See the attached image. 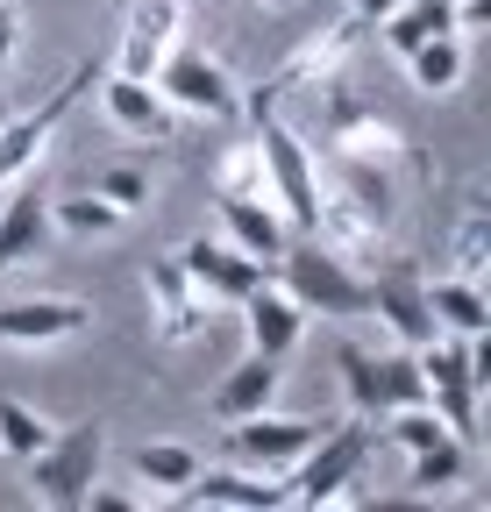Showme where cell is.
Listing matches in <instances>:
<instances>
[{
    "instance_id": "6da1fadb",
    "label": "cell",
    "mask_w": 491,
    "mask_h": 512,
    "mask_svg": "<svg viewBox=\"0 0 491 512\" xmlns=\"http://www.w3.org/2000/svg\"><path fill=\"white\" fill-rule=\"evenodd\" d=\"M271 278L321 320H363L371 313V278H363L342 249H328L321 235H292L285 256L271 264Z\"/></svg>"
},
{
    "instance_id": "7a4b0ae2",
    "label": "cell",
    "mask_w": 491,
    "mask_h": 512,
    "mask_svg": "<svg viewBox=\"0 0 491 512\" xmlns=\"http://www.w3.org/2000/svg\"><path fill=\"white\" fill-rule=\"evenodd\" d=\"M371 448H378V427L363 420V413H349V420H335L306 456L285 470V505H306V512H321V505H342V498H356V484H363V470H371Z\"/></svg>"
},
{
    "instance_id": "3957f363",
    "label": "cell",
    "mask_w": 491,
    "mask_h": 512,
    "mask_svg": "<svg viewBox=\"0 0 491 512\" xmlns=\"http://www.w3.org/2000/svg\"><path fill=\"white\" fill-rule=\"evenodd\" d=\"M257 121V157H264V192H271V207L292 221V235H306L314 228V207H321V164H314V150H306V136L278 114V107H264V114H250Z\"/></svg>"
},
{
    "instance_id": "277c9868",
    "label": "cell",
    "mask_w": 491,
    "mask_h": 512,
    "mask_svg": "<svg viewBox=\"0 0 491 512\" xmlns=\"http://www.w3.org/2000/svg\"><path fill=\"white\" fill-rule=\"evenodd\" d=\"M107 470V427L79 420V427H50V441L29 456V491L50 512H86V491Z\"/></svg>"
},
{
    "instance_id": "5b68a950",
    "label": "cell",
    "mask_w": 491,
    "mask_h": 512,
    "mask_svg": "<svg viewBox=\"0 0 491 512\" xmlns=\"http://www.w3.org/2000/svg\"><path fill=\"white\" fill-rule=\"evenodd\" d=\"M93 79H100V64H93V57H79L72 72H65V86H57L50 100L22 107L8 128H0V192H8V185H22V178H36V164H43L50 136H57V121H65V114L79 107V93H86Z\"/></svg>"
},
{
    "instance_id": "8992f818",
    "label": "cell",
    "mask_w": 491,
    "mask_h": 512,
    "mask_svg": "<svg viewBox=\"0 0 491 512\" xmlns=\"http://www.w3.org/2000/svg\"><path fill=\"white\" fill-rule=\"evenodd\" d=\"M321 434H328V427H321L314 413H278V406H264V413H250V420H228V463L264 470V477H285Z\"/></svg>"
},
{
    "instance_id": "52a82bcc",
    "label": "cell",
    "mask_w": 491,
    "mask_h": 512,
    "mask_svg": "<svg viewBox=\"0 0 491 512\" xmlns=\"http://www.w3.org/2000/svg\"><path fill=\"white\" fill-rule=\"evenodd\" d=\"M413 356H420V377H427V406L442 413V427H449V434H463V441H470V434H477V406H484L470 335H435V342H420Z\"/></svg>"
},
{
    "instance_id": "ba28073f",
    "label": "cell",
    "mask_w": 491,
    "mask_h": 512,
    "mask_svg": "<svg viewBox=\"0 0 491 512\" xmlns=\"http://www.w3.org/2000/svg\"><path fill=\"white\" fill-rule=\"evenodd\" d=\"M150 86L171 100V114H193V121H228V114H242L235 72H228L221 57H207V50H171V57L157 64Z\"/></svg>"
},
{
    "instance_id": "9c48e42d",
    "label": "cell",
    "mask_w": 491,
    "mask_h": 512,
    "mask_svg": "<svg viewBox=\"0 0 491 512\" xmlns=\"http://www.w3.org/2000/svg\"><path fill=\"white\" fill-rule=\"evenodd\" d=\"M363 29H371V22H363V15H342V22H328V29H314V36H306L285 64H278V72L250 93V100H242V107H250V114H264V107H285V93H299V86H321V79H335L342 72V64H349V50L363 43Z\"/></svg>"
},
{
    "instance_id": "30bf717a",
    "label": "cell",
    "mask_w": 491,
    "mask_h": 512,
    "mask_svg": "<svg viewBox=\"0 0 491 512\" xmlns=\"http://www.w3.org/2000/svg\"><path fill=\"white\" fill-rule=\"evenodd\" d=\"M321 114H328V143H335V157H392V164H406L399 121H385L342 72L321 79Z\"/></svg>"
},
{
    "instance_id": "8fae6325",
    "label": "cell",
    "mask_w": 491,
    "mask_h": 512,
    "mask_svg": "<svg viewBox=\"0 0 491 512\" xmlns=\"http://www.w3.org/2000/svg\"><path fill=\"white\" fill-rule=\"evenodd\" d=\"M171 256L186 264V278L200 285V299H207V306H242V299H250V292L271 278V264L242 256L228 235H193V242H178Z\"/></svg>"
},
{
    "instance_id": "7c38bea8",
    "label": "cell",
    "mask_w": 491,
    "mask_h": 512,
    "mask_svg": "<svg viewBox=\"0 0 491 512\" xmlns=\"http://www.w3.org/2000/svg\"><path fill=\"white\" fill-rule=\"evenodd\" d=\"M371 313L392 328L399 349H420V342L442 335L435 313H427V278H420V264H406V256H392V264L371 271Z\"/></svg>"
},
{
    "instance_id": "4fadbf2b",
    "label": "cell",
    "mask_w": 491,
    "mask_h": 512,
    "mask_svg": "<svg viewBox=\"0 0 491 512\" xmlns=\"http://www.w3.org/2000/svg\"><path fill=\"white\" fill-rule=\"evenodd\" d=\"M178 29H186V0H129V22H121V57H114V72H129V79H157V64L178 50Z\"/></svg>"
},
{
    "instance_id": "5bb4252c",
    "label": "cell",
    "mask_w": 491,
    "mask_h": 512,
    "mask_svg": "<svg viewBox=\"0 0 491 512\" xmlns=\"http://www.w3.org/2000/svg\"><path fill=\"white\" fill-rule=\"evenodd\" d=\"M93 86H100V107H107V121L121 128V136H136V143H171V136H178V114H171V100H164L150 79L100 72Z\"/></svg>"
},
{
    "instance_id": "9a60e30c",
    "label": "cell",
    "mask_w": 491,
    "mask_h": 512,
    "mask_svg": "<svg viewBox=\"0 0 491 512\" xmlns=\"http://www.w3.org/2000/svg\"><path fill=\"white\" fill-rule=\"evenodd\" d=\"M178 505H193V512H278L285 505V477L242 470V463H228V470L200 463V477L178 491Z\"/></svg>"
},
{
    "instance_id": "2e32d148",
    "label": "cell",
    "mask_w": 491,
    "mask_h": 512,
    "mask_svg": "<svg viewBox=\"0 0 491 512\" xmlns=\"http://www.w3.org/2000/svg\"><path fill=\"white\" fill-rule=\"evenodd\" d=\"M143 292H150V320H157L164 342H193V335L207 328V299H200V285L186 278L178 256H150Z\"/></svg>"
},
{
    "instance_id": "e0dca14e",
    "label": "cell",
    "mask_w": 491,
    "mask_h": 512,
    "mask_svg": "<svg viewBox=\"0 0 491 512\" xmlns=\"http://www.w3.org/2000/svg\"><path fill=\"white\" fill-rule=\"evenodd\" d=\"M86 320H93L86 299H8L0 306V342L8 349H50V342L86 335Z\"/></svg>"
},
{
    "instance_id": "ac0fdd59",
    "label": "cell",
    "mask_w": 491,
    "mask_h": 512,
    "mask_svg": "<svg viewBox=\"0 0 491 512\" xmlns=\"http://www.w3.org/2000/svg\"><path fill=\"white\" fill-rule=\"evenodd\" d=\"M50 200L36 192V178L8 185L0 192V271H15V264H36V256L50 249Z\"/></svg>"
},
{
    "instance_id": "d6986e66",
    "label": "cell",
    "mask_w": 491,
    "mask_h": 512,
    "mask_svg": "<svg viewBox=\"0 0 491 512\" xmlns=\"http://www.w3.org/2000/svg\"><path fill=\"white\" fill-rule=\"evenodd\" d=\"M242 328H250V349H257V356H278V363H285V356L299 349V335H306V306H299L278 278H264L250 299H242Z\"/></svg>"
},
{
    "instance_id": "ffe728a7",
    "label": "cell",
    "mask_w": 491,
    "mask_h": 512,
    "mask_svg": "<svg viewBox=\"0 0 491 512\" xmlns=\"http://www.w3.org/2000/svg\"><path fill=\"white\" fill-rule=\"evenodd\" d=\"M392 171H399L392 157H335V185H328V192H342V200L385 235V228L399 221V178H392Z\"/></svg>"
},
{
    "instance_id": "44dd1931",
    "label": "cell",
    "mask_w": 491,
    "mask_h": 512,
    "mask_svg": "<svg viewBox=\"0 0 491 512\" xmlns=\"http://www.w3.org/2000/svg\"><path fill=\"white\" fill-rule=\"evenodd\" d=\"M278 384H285V370H278V356H242L221 384H214V420L228 427V420H250V413H264V406H278Z\"/></svg>"
},
{
    "instance_id": "7402d4cb",
    "label": "cell",
    "mask_w": 491,
    "mask_h": 512,
    "mask_svg": "<svg viewBox=\"0 0 491 512\" xmlns=\"http://www.w3.org/2000/svg\"><path fill=\"white\" fill-rule=\"evenodd\" d=\"M221 235H228L242 256H257V264H278L285 242H292V221H285L271 200H221Z\"/></svg>"
},
{
    "instance_id": "603a6c76",
    "label": "cell",
    "mask_w": 491,
    "mask_h": 512,
    "mask_svg": "<svg viewBox=\"0 0 491 512\" xmlns=\"http://www.w3.org/2000/svg\"><path fill=\"white\" fill-rule=\"evenodd\" d=\"M427 313L442 335H484L491 328V299L470 278H427Z\"/></svg>"
},
{
    "instance_id": "cb8c5ba5",
    "label": "cell",
    "mask_w": 491,
    "mask_h": 512,
    "mask_svg": "<svg viewBox=\"0 0 491 512\" xmlns=\"http://www.w3.org/2000/svg\"><path fill=\"white\" fill-rule=\"evenodd\" d=\"M200 477V448H186V441H143L136 448V484H143V498H178Z\"/></svg>"
},
{
    "instance_id": "d4e9b609",
    "label": "cell",
    "mask_w": 491,
    "mask_h": 512,
    "mask_svg": "<svg viewBox=\"0 0 491 512\" xmlns=\"http://www.w3.org/2000/svg\"><path fill=\"white\" fill-rule=\"evenodd\" d=\"M406 72H413V86H420V93H456V86H463V72H470L463 36L449 29V36L413 43V50H406Z\"/></svg>"
},
{
    "instance_id": "484cf974",
    "label": "cell",
    "mask_w": 491,
    "mask_h": 512,
    "mask_svg": "<svg viewBox=\"0 0 491 512\" xmlns=\"http://www.w3.org/2000/svg\"><path fill=\"white\" fill-rule=\"evenodd\" d=\"M463 477H470V441H463V434H442V441L413 448V470H406V484H413L420 498H435V491H456Z\"/></svg>"
},
{
    "instance_id": "4316f807",
    "label": "cell",
    "mask_w": 491,
    "mask_h": 512,
    "mask_svg": "<svg viewBox=\"0 0 491 512\" xmlns=\"http://www.w3.org/2000/svg\"><path fill=\"white\" fill-rule=\"evenodd\" d=\"M456 22H449V0H399V8L378 22V36H385V50H413V43H427V36H449Z\"/></svg>"
},
{
    "instance_id": "83f0119b",
    "label": "cell",
    "mask_w": 491,
    "mask_h": 512,
    "mask_svg": "<svg viewBox=\"0 0 491 512\" xmlns=\"http://www.w3.org/2000/svg\"><path fill=\"white\" fill-rule=\"evenodd\" d=\"M399 406H427V377H420V356L413 349L378 356V420L399 413Z\"/></svg>"
},
{
    "instance_id": "f1b7e54d",
    "label": "cell",
    "mask_w": 491,
    "mask_h": 512,
    "mask_svg": "<svg viewBox=\"0 0 491 512\" xmlns=\"http://www.w3.org/2000/svg\"><path fill=\"white\" fill-rule=\"evenodd\" d=\"M121 221H129V214L107 207L100 192H79V200H50V228H57V235H114Z\"/></svg>"
},
{
    "instance_id": "f546056e",
    "label": "cell",
    "mask_w": 491,
    "mask_h": 512,
    "mask_svg": "<svg viewBox=\"0 0 491 512\" xmlns=\"http://www.w3.org/2000/svg\"><path fill=\"white\" fill-rule=\"evenodd\" d=\"M335 370H342V392H349V413L378 420V356L363 342H342L335 349Z\"/></svg>"
},
{
    "instance_id": "4dcf8cb0",
    "label": "cell",
    "mask_w": 491,
    "mask_h": 512,
    "mask_svg": "<svg viewBox=\"0 0 491 512\" xmlns=\"http://www.w3.org/2000/svg\"><path fill=\"white\" fill-rule=\"evenodd\" d=\"M214 192H221V200H271V192H264V157H257V143H235V150L214 164Z\"/></svg>"
},
{
    "instance_id": "1f68e13d",
    "label": "cell",
    "mask_w": 491,
    "mask_h": 512,
    "mask_svg": "<svg viewBox=\"0 0 491 512\" xmlns=\"http://www.w3.org/2000/svg\"><path fill=\"white\" fill-rule=\"evenodd\" d=\"M43 441H50V420H43L36 406H22V399H0V456L29 463Z\"/></svg>"
},
{
    "instance_id": "d6a6232c",
    "label": "cell",
    "mask_w": 491,
    "mask_h": 512,
    "mask_svg": "<svg viewBox=\"0 0 491 512\" xmlns=\"http://www.w3.org/2000/svg\"><path fill=\"white\" fill-rule=\"evenodd\" d=\"M484 264H491V221H484V207H470V214L456 221V271H449V278L484 285Z\"/></svg>"
},
{
    "instance_id": "836d02e7",
    "label": "cell",
    "mask_w": 491,
    "mask_h": 512,
    "mask_svg": "<svg viewBox=\"0 0 491 512\" xmlns=\"http://www.w3.org/2000/svg\"><path fill=\"white\" fill-rule=\"evenodd\" d=\"M93 192L107 207H121V214H143L150 207V171L143 164H107L100 178H93Z\"/></svg>"
},
{
    "instance_id": "e575fe53",
    "label": "cell",
    "mask_w": 491,
    "mask_h": 512,
    "mask_svg": "<svg viewBox=\"0 0 491 512\" xmlns=\"http://www.w3.org/2000/svg\"><path fill=\"white\" fill-rule=\"evenodd\" d=\"M15 43H22V8L0 0V79H8V64H15Z\"/></svg>"
},
{
    "instance_id": "d590c367",
    "label": "cell",
    "mask_w": 491,
    "mask_h": 512,
    "mask_svg": "<svg viewBox=\"0 0 491 512\" xmlns=\"http://www.w3.org/2000/svg\"><path fill=\"white\" fill-rule=\"evenodd\" d=\"M392 8H399V0H349V15H363V22H371V29H378V22H385Z\"/></svg>"
},
{
    "instance_id": "8d00e7d4",
    "label": "cell",
    "mask_w": 491,
    "mask_h": 512,
    "mask_svg": "<svg viewBox=\"0 0 491 512\" xmlns=\"http://www.w3.org/2000/svg\"><path fill=\"white\" fill-rule=\"evenodd\" d=\"M257 8H278V0H257Z\"/></svg>"
}]
</instances>
